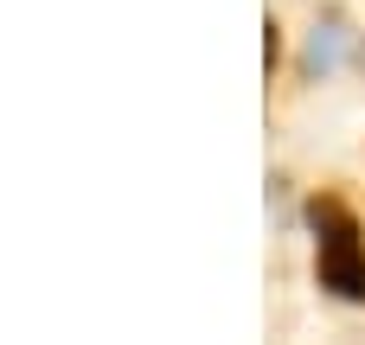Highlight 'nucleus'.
I'll use <instances>...</instances> for the list:
<instances>
[{"label":"nucleus","instance_id":"1","mask_svg":"<svg viewBox=\"0 0 365 345\" xmlns=\"http://www.w3.org/2000/svg\"><path fill=\"white\" fill-rule=\"evenodd\" d=\"M314 230H321V288H334L340 301H365V250L353 218L340 205H314Z\"/></svg>","mask_w":365,"mask_h":345}]
</instances>
